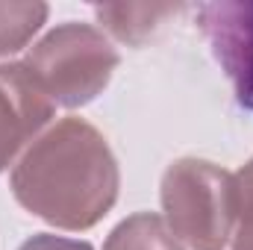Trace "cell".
I'll return each instance as SVG.
<instances>
[{
  "instance_id": "1",
  "label": "cell",
  "mask_w": 253,
  "mask_h": 250,
  "mask_svg": "<svg viewBox=\"0 0 253 250\" xmlns=\"http://www.w3.org/2000/svg\"><path fill=\"white\" fill-rule=\"evenodd\" d=\"M9 188L30 215L56 230L83 233L115 206L121 174L97 126L83 118H62L24 150Z\"/></svg>"
},
{
  "instance_id": "2",
  "label": "cell",
  "mask_w": 253,
  "mask_h": 250,
  "mask_svg": "<svg viewBox=\"0 0 253 250\" xmlns=\"http://www.w3.org/2000/svg\"><path fill=\"white\" fill-rule=\"evenodd\" d=\"M165 224L191 250H221L233 239L236 177L206 159H177L162 174Z\"/></svg>"
},
{
  "instance_id": "3",
  "label": "cell",
  "mask_w": 253,
  "mask_h": 250,
  "mask_svg": "<svg viewBox=\"0 0 253 250\" xmlns=\"http://www.w3.org/2000/svg\"><path fill=\"white\" fill-rule=\"evenodd\" d=\"M121 62L103 30L80 21L53 27L27 53V68L42 80L56 106L77 109L91 103L109 85Z\"/></svg>"
},
{
  "instance_id": "4",
  "label": "cell",
  "mask_w": 253,
  "mask_h": 250,
  "mask_svg": "<svg viewBox=\"0 0 253 250\" xmlns=\"http://www.w3.org/2000/svg\"><path fill=\"white\" fill-rule=\"evenodd\" d=\"M197 27L230 77L239 106L253 112V0L200 3Z\"/></svg>"
},
{
  "instance_id": "5",
  "label": "cell",
  "mask_w": 253,
  "mask_h": 250,
  "mask_svg": "<svg viewBox=\"0 0 253 250\" xmlns=\"http://www.w3.org/2000/svg\"><path fill=\"white\" fill-rule=\"evenodd\" d=\"M56 103L27 62L0 65V171L53 121Z\"/></svg>"
},
{
  "instance_id": "6",
  "label": "cell",
  "mask_w": 253,
  "mask_h": 250,
  "mask_svg": "<svg viewBox=\"0 0 253 250\" xmlns=\"http://www.w3.org/2000/svg\"><path fill=\"white\" fill-rule=\"evenodd\" d=\"M183 6L177 3H115V6H94L100 27H106L118 42L129 47H141L165 18L177 15Z\"/></svg>"
},
{
  "instance_id": "7",
  "label": "cell",
  "mask_w": 253,
  "mask_h": 250,
  "mask_svg": "<svg viewBox=\"0 0 253 250\" xmlns=\"http://www.w3.org/2000/svg\"><path fill=\"white\" fill-rule=\"evenodd\" d=\"M103 250H183L165 218L153 212H138L124 218L103 242Z\"/></svg>"
},
{
  "instance_id": "8",
  "label": "cell",
  "mask_w": 253,
  "mask_h": 250,
  "mask_svg": "<svg viewBox=\"0 0 253 250\" xmlns=\"http://www.w3.org/2000/svg\"><path fill=\"white\" fill-rule=\"evenodd\" d=\"M50 15L47 3H0V56H12L30 44Z\"/></svg>"
},
{
  "instance_id": "9",
  "label": "cell",
  "mask_w": 253,
  "mask_h": 250,
  "mask_svg": "<svg viewBox=\"0 0 253 250\" xmlns=\"http://www.w3.org/2000/svg\"><path fill=\"white\" fill-rule=\"evenodd\" d=\"M236 177V224L233 250H253V156L242 165Z\"/></svg>"
},
{
  "instance_id": "10",
  "label": "cell",
  "mask_w": 253,
  "mask_h": 250,
  "mask_svg": "<svg viewBox=\"0 0 253 250\" xmlns=\"http://www.w3.org/2000/svg\"><path fill=\"white\" fill-rule=\"evenodd\" d=\"M18 250H94V248L88 242H80V239H65V236H53V233H36Z\"/></svg>"
}]
</instances>
